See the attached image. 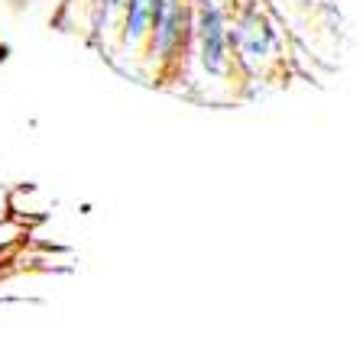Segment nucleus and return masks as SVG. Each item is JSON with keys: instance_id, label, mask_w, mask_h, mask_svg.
Wrapping results in <instances>:
<instances>
[{"instance_id": "nucleus-1", "label": "nucleus", "mask_w": 363, "mask_h": 359, "mask_svg": "<svg viewBox=\"0 0 363 359\" xmlns=\"http://www.w3.org/2000/svg\"><path fill=\"white\" fill-rule=\"evenodd\" d=\"M230 49L247 81L269 78L286 65V42L279 23L259 0H243L230 10Z\"/></svg>"}, {"instance_id": "nucleus-2", "label": "nucleus", "mask_w": 363, "mask_h": 359, "mask_svg": "<svg viewBox=\"0 0 363 359\" xmlns=\"http://www.w3.org/2000/svg\"><path fill=\"white\" fill-rule=\"evenodd\" d=\"M191 33H195L191 59L204 78L218 84H230L234 75L243 78L230 49V7H224L220 0H191Z\"/></svg>"}, {"instance_id": "nucleus-3", "label": "nucleus", "mask_w": 363, "mask_h": 359, "mask_svg": "<svg viewBox=\"0 0 363 359\" xmlns=\"http://www.w3.org/2000/svg\"><path fill=\"white\" fill-rule=\"evenodd\" d=\"M150 7L152 0H123L121 30H117V49L121 55H143L146 36H150Z\"/></svg>"}, {"instance_id": "nucleus-4", "label": "nucleus", "mask_w": 363, "mask_h": 359, "mask_svg": "<svg viewBox=\"0 0 363 359\" xmlns=\"http://www.w3.org/2000/svg\"><path fill=\"white\" fill-rule=\"evenodd\" d=\"M4 217H10V195L0 188V220H4Z\"/></svg>"}, {"instance_id": "nucleus-5", "label": "nucleus", "mask_w": 363, "mask_h": 359, "mask_svg": "<svg viewBox=\"0 0 363 359\" xmlns=\"http://www.w3.org/2000/svg\"><path fill=\"white\" fill-rule=\"evenodd\" d=\"M237 4H243V0H234V7H237Z\"/></svg>"}]
</instances>
